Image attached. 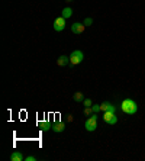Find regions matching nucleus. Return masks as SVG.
<instances>
[{
    "mask_svg": "<svg viewBox=\"0 0 145 161\" xmlns=\"http://www.w3.org/2000/svg\"><path fill=\"white\" fill-rule=\"evenodd\" d=\"M121 109H122V112L126 115H135L138 112V105L133 99H125V100L121 103Z\"/></svg>",
    "mask_w": 145,
    "mask_h": 161,
    "instance_id": "1",
    "label": "nucleus"
},
{
    "mask_svg": "<svg viewBox=\"0 0 145 161\" xmlns=\"http://www.w3.org/2000/svg\"><path fill=\"white\" fill-rule=\"evenodd\" d=\"M84 60V54L80 49H74V51L70 54V64L71 65H79L80 63H83Z\"/></svg>",
    "mask_w": 145,
    "mask_h": 161,
    "instance_id": "2",
    "label": "nucleus"
},
{
    "mask_svg": "<svg viewBox=\"0 0 145 161\" xmlns=\"http://www.w3.org/2000/svg\"><path fill=\"white\" fill-rule=\"evenodd\" d=\"M103 121H105L107 125H115V123H118V118H116L115 112H103Z\"/></svg>",
    "mask_w": 145,
    "mask_h": 161,
    "instance_id": "3",
    "label": "nucleus"
},
{
    "mask_svg": "<svg viewBox=\"0 0 145 161\" xmlns=\"http://www.w3.org/2000/svg\"><path fill=\"white\" fill-rule=\"evenodd\" d=\"M65 18H63V16H60V18H55V20H54V29L57 32H61V31H64V28H65Z\"/></svg>",
    "mask_w": 145,
    "mask_h": 161,
    "instance_id": "4",
    "label": "nucleus"
},
{
    "mask_svg": "<svg viewBox=\"0 0 145 161\" xmlns=\"http://www.w3.org/2000/svg\"><path fill=\"white\" fill-rule=\"evenodd\" d=\"M84 128H86V131H89V132H94V131L97 129V119L94 118H89L86 121V123H84Z\"/></svg>",
    "mask_w": 145,
    "mask_h": 161,
    "instance_id": "5",
    "label": "nucleus"
},
{
    "mask_svg": "<svg viewBox=\"0 0 145 161\" xmlns=\"http://www.w3.org/2000/svg\"><path fill=\"white\" fill-rule=\"evenodd\" d=\"M84 29H86V25L83 23H80V22H75V23H73L71 25V32L73 34H75V35H79V34H83L84 32Z\"/></svg>",
    "mask_w": 145,
    "mask_h": 161,
    "instance_id": "6",
    "label": "nucleus"
},
{
    "mask_svg": "<svg viewBox=\"0 0 145 161\" xmlns=\"http://www.w3.org/2000/svg\"><path fill=\"white\" fill-rule=\"evenodd\" d=\"M100 109H102V112H116V106L112 105L110 102H103L100 105Z\"/></svg>",
    "mask_w": 145,
    "mask_h": 161,
    "instance_id": "7",
    "label": "nucleus"
},
{
    "mask_svg": "<svg viewBox=\"0 0 145 161\" xmlns=\"http://www.w3.org/2000/svg\"><path fill=\"white\" fill-rule=\"evenodd\" d=\"M64 129H65V123L64 122H55L54 125H52V131H54L55 134H61Z\"/></svg>",
    "mask_w": 145,
    "mask_h": 161,
    "instance_id": "8",
    "label": "nucleus"
},
{
    "mask_svg": "<svg viewBox=\"0 0 145 161\" xmlns=\"http://www.w3.org/2000/svg\"><path fill=\"white\" fill-rule=\"evenodd\" d=\"M57 64H58L60 67H65V65L70 64V57H67V55H61V57H58V60H57Z\"/></svg>",
    "mask_w": 145,
    "mask_h": 161,
    "instance_id": "9",
    "label": "nucleus"
},
{
    "mask_svg": "<svg viewBox=\"0 0 145 161\" xmlns=\"http://www.w3.org/2000/svg\"><path fill=\"white\" fill-rule=\"evenodd\" d=\"M25 157L22 155L20 151H13L12 155H10V161H23Z\"/></svg>",
    "mask_w": 145,
    "mask_h": 161,
    "instance_id": "10",
    "label": "nucleus"
},
{
    "mask_svg": "<svg viewBox=\"0 0 145 161\" xmlns=\"http://www.w3.org/2000/svg\"><path fill=\"white\" fill-rule=\"evenodd\" d=\"M38 125H39V128L44 131V132H47V131L52 129V125H51V123H49L48 121H45V122H39Z\"/></svg>",
    "mask_w": 145,
    "mask_h": 161,
    "instance_id": "11",
    "label": "nucleus"
},
{
    "mask_svg": "<svg viewBox=\"0 0 145 161\" xmlns=\"http://www.w3.org/2000/svg\"><path fill=\"white\" fill-rule=\"evenodd\" d=\"M61 13H63V15H61L63 18L68 19V18H71V16H73V9H71V8H64V9H63V12H61Z\"/></svg>",
    "mask_w": 145,
    "mask_h": 161,
    "instance_id": "12",
    "label": "nucleus"
},
{
    "mask_svg": "<svg viewBox=\"0 0 145 161\" xmlns=\"http://www.w3.org/2000/svg\"><path fill=\"white\" fill-rule=\"evenodd\" d=\"M73 99H74V102H83L84 100V94L81 93V91H77V93H74V96H73Z\"/></svg>",
    "mask_w": 145,
    "mask_h": 161,
    "instance_id": "13",
    "label": "nucleus"
},
{
    "mask_svg": "<svg viewBox=\"0 0 145 161\" xmlns=\"http://www.w3.org/2000/svg\"><path fill=\"white\" fill-rule=\"evenodd\" d=\"M83 105H84V107H91L93 106V102H91L90 99H84V100H83Z\"/></svg>",
    "mask_w": 145,
    "mask_h": 161,
    "instance_id": "14",
    "label": "nucleus"
},
{
    "mask_svg": "<svg viewBox=\"0 0 145 161\" xmlns=\"http://www.w3.org/2000/svg\"><path fill=\"white\" fill-rule=\"evenodd\" d=\"M83 23L86 25V26H91V25H93V19H91V18H86V19L83 20Z\"/></svg>",
    "mask_w": 145,
    "mask_h": 161,
    "instance_id": "15",
    "label": "nucleus"
},
{
    "mask_svg": "<svg viewBox=\"0 0 145 161\" xmlns=\"http://www.w3.org/2000/svg\"><path fill=\"white\" fill-rule=\"evenodd\" d=\"M84 115L91 116V115H93V109H91V107H84Z\"/></svg>",
    "mask_w": 145,
    "mask_h": 161,
    "instance_id": "16",
    "label": "nucleus"
},
{
    "mask_svg": "<svg viewBox=\"0 0 145 161\" xmlns=\"http://www.w3.org/2000/svg\"><path fill=\"white\" fill-rule=\"evenodd\" d=\"M91 109H93V113H97V112H100V105H93V106H91Z\"/></svg>",
    "mask_w": 145,
    "mask_h": 161,
    "instance_id": "17",
    "label": "nucleus"
},
{
    "mask_svg": "<svg viewBox=\"0 0 145 161\" xmlns=\"http://www.w3.org/2000/svg\"><path fill=\"white\" fill-rule=\"evenodd\" d=\"M25 160H26V161H35L36 157H34V155H29V157H26Z\"/></svg>",
    "mask_w": 145,
    "mask_h": 161,
    "instance_id": "18",
    "label": "nucleus"
},
{
    "mask_svg": "<svg viewBox=\"0 0 145 161\" xmlns=\"http://www.w3.org/2000/svg\"><path fill=\"white\" fill-rule=\"evenodd\" d=\"M67 2H73V0H67Z\"/></svg>",
    "mask_w": 145,
    "mask_h": 161,
    "instance_id": "19",
    "label": "nucleus"
}]
</instances>
